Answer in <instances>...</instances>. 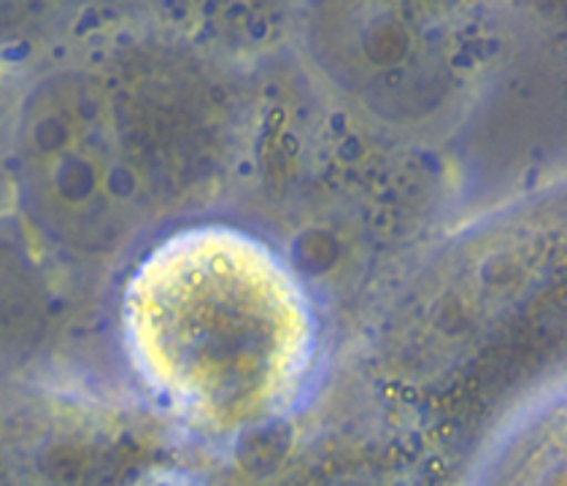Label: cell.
Masks as SVG:
<instances>
[{
  "mask_svg": "<svg viewBox=\"0 0 567 486\" xmlns=\"http://www.w3.org/2000/svg\"><path fill=\"white\" fill-rule=\"evenodd\" d=\"M135 371L208 433L284 414L317 356V319L298 276L257 238L184 230L135 268L122 300Z\"/></svg>",
  "mask_w": 567,
  "mask_h": 486,
  "instance_id": "obj_1",
  "label": "cell"
},
{
  "mask_svg": "<svg viewBox=\"0 0 567 486\" xmlns=\"http://www.w3.org/2000/svg\"><path fill=\"white\" fill-rule=\"evenodd\" d=\"M17 178L30 217L79 255L114 251L141 219L133 170L106 92L84 76L41 84L17 122Z\"/></svg>",
  "mask_w": 567,
  "mask_h": 486,
  "instance_id": "obj_2",
  "label": "cell"
},
{
  "mask_svg": "<svg viewBox=\"0 0 567 486\" xmlns=\"http://www.w3.org/2000/svg\"><path fill=\"white\" fill-rule=\"evenodd\" d=\"M538 266V249L516 230L484 232L449 251L398 317L409 354L424 365L427 356L446 360L473 347L527 300Z\"/></svg>",
  "mask_w": 567,
  "mask_h": 486,
  "instance_id": "obj_3",
  "label": "cell"
},
{
  "mask_svg": "<svg viewBox=\"0 0 567 486\" xmlns=\"http://www.w3.org/2000/svg\"><path fill=\"white\" fill-rule=\"evenodd\" d=\"M414 35L409 24L392 14L390 9H373L365 14V22L354 24V41L347 44V52L354 54L349 60V71L362 73L371 79L386 76V71H394L398 63L409 60Z\"/></svg>",
  "mask_w": 567,
  "mask_h": 486,
  "instance_id": "obj_4",
  "label": "cell"
}]
</instances>
